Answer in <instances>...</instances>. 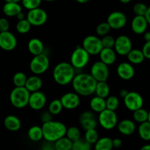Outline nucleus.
Returning <instances> with one entry per match:
<instances>
[{"label": "nucleus", "instance_id": "obj_37", "mask_svg": "<svg viewBox=\"0 0 150 150\" xmlns=\"http://www.w3.org/2000/svg\"><path fill=\"white\" fill-rule=\"evenodd\" d=\"M120 105V100L117 97L111 95L105 98V108L115 111Z\"/></svg>", "mask_w": 150, "mask_h": 150}, {"label": "nucleus", "instance_id": "obj_21", "mask_svg": "<svg viewBox=\"0 0 150 150\" xmlns=\"http://www.w3.org/2000/svg\"><path fill=\"white\" fill-rule=\"evenodd\" d=\"M100 61L103 62L106 65H112L117 61V53L114 48H103L99 53Z\"/></svg>", "mask_w": 150, "mask_h": 150}, {"label": "nucleus", "instance_id": "obj_15", "mask_svg": "<svg viewBox=\"0 0 150 150\" xmlns=\"http://www.w3.org/2000/svg\"><path fill=\"white\" fill-rule=\"evenodd\" d=\"M47 98L45 94L41 91L31 92L29 95L28 105L35 111H39L45 107Z\"/></svg>", "mask_w": 150, "mask_h": 150}, {"label": "nucleus", "instance_id": "obj_32", "mask_svg": "<svg viewBox=\"0 0 150 150\" xmlns=\"http://www.w3.org/2000/svg\"><path fill=\"white\" fill-rule=\"evenodd\" d=\"M54 150H71L73 142L64 136L54 142Z\"/></svg>", "mask_w": 150, "mask_h": 150}, {"label": "nucleus", "instance_id": "obj_5", "mask_svg": "<svg viewBox=\"0 0 150 150\" xmlns=\"http://www.w3.org/2000/svg\"><path fill=\"white\" fill-rule=\"evenodd\" d=\"M50 66V59L44 53L39 55L34 56L29 64V69L34 75L43 74L48 70Z\"/></svg>", "mask_w": 150, "mask_h": 150}, {"label": "nucleus", "instance_id": "obj_49", "mask_svg": "<svg viewBox=\"0 0 150 150\" xmlns=\"http://www.w3.org/2000/svg\"><path fill=\"white\" fill-rule=\"evenodd\" d=\"M112 145L113 148H116V149H118V148L121 147L122 145V141L120 139H112Z\"/></svg>", "mask_w": 150, "mask_h": 150}, {"label": "nucleus", "instance_id": "obj_28", "mask_svg": "<svg viewBox=\"0 0 150 150\" xmlns=\"http://www.w3.org/2000/svg\"><path fill=\"white\" fill-rule=\"evenodd\" d=\"M95 94L96 96L102 98H106L109 96L110 87L106 81H98L95 86Z\"/></svg>", "mask_w": 150, "mask_h": 150}, {"label": "nucleus", "instance_id": "obj_10", "mask_svg": "<svg viewBox=\"0 0 150 150\" xmlns=\"http://www.w3.org/2000/svg\"><path fill=\"white\" fill-rule=\"evenodd\" d=\"M89 74L94 78L97 82L107 81L109 77L108 66L101 61H97L93 63L90 68Z\"/></svg>", "mask_w": 150, "mask_h": 150}, {"label": "nucleus", "instance_id": "obj_34", "mask_svg": "<svg viewBox=\"0 0 150 150\" xmlns=\"http://www.w3.org/2000/svg\"><path fill=\"white\" fill-rule=\"evenodd\" d=\"M32 25L30 24L27 19L24 18L22 20L18 21L16 25V31L18 32L19 34L21 35H24V34L28 33L30 31L31 28H32Z\"/></svg>", "mask_w": 150, "mask_h": 150}, {"label": "nucleus", "instance_id": "obj_41", "mask_svg": "<svg viewBox=\"0 0 150 150\" xmlns=\"http://www.w3.org/2000/svg\"><path fill=\"white\" fill-rule=\"evenodd\" d=\"M111 27L107 23V22H102V23H99L97 26L96 29H95V32H96L97 35L99 36L103 37L105 35H108V33L111 31Z\"/></svg>", "mask_w": 150, "mask_h": 150}, {"label": "nucleus", "instance_id": "obj_13", "mask_svg": "<svg viewBox=\"0 0 150 150\" xmlns=\"http://www.w3.org/2000/svg\"><path fill=\"white\" fill-rule=\"evenodd\" d=\"M127 18L125 13L120 11L112 12L107 18V23L109 25L111 29L119 30L125 26Z\"/></svg>", "mask_w": 150, "mask_h": 150}, {"label": "nucleus", "instance_id": "obj_40", "mask_svg": "<svg viewBox=\"0 0 150 150\" xmlns=\"http://www.w3.org/2000/svg\"><path fill=\"white\" fill-rule=\"evenodd\" d=\"M98 139H99V135L96 130V128L89 129V130H86V133L84 134V139L88 143L92 145L95 144V143L98 140Z\"/></svg>", "mask_w": 150, "mask_h": 150}, {"label": "nucleus", "instance_id": "obj_48", "mask_svg": "<svg viewBox=\"0 0 150 150\" xmlns=\"http://www.w3.org/2000/svg\"><path fill=\"white\" fill-rule=\"evenodd\" d=\"M42 150H54V142H46L42 146Z\"/></svg>", "mask_w": 150, "mask_h": 150}, {"label": "nucleus", "instance_id": "obj_4", "mask_svg": "<svg viewBox=\"0 0 150 150\" xmlns=\"http://www.w3.org/2000/svg\"><path fill=\"white\" fill-rule=\"evenodd\" d=\"M30 92L24 87H16L10 94V101L13 106L16 108H23L28 105Z\"/></svg>", "mask_w": 150, "mask_h": 150}, {"label": "nucleus", "instance_id": "obj_54", "mask_svg": "<svg viewBox=\"0 0 150 150\" xmlns=\"http://www.w3.org/2000/svg\"><path fill=\"white\" fill-rule=\"evenodd\" d=\"M139 150H150V145L149 144H146L144 146H142Z\"/></svg>", "mask_w": 150, "mask_h": 150}, {"label": "nucleus", "instance_id": "obj_22", "mask_svg": "<svg viewBox=\"0 0 150 150\" xmlns=\"http://www.w3.org/2000/svg\"><path fill=\"white\" fill-rule=\"evenodd\" d=\"M42 86V81L41 78L37 75H33V76L27 78L24 87L31 93V92L40 90Z\"/></svg>", "mask_w": 150, "mask_h": 150}, {"label": "nucleus", "instance_id": "obj_53", "mask_svg": "<svg viewBox=\"0 0 150 150\" xmlns=\"http://www.w3.org/2000/svg\"><path fill=\"white\" fill-rule=\"evenodd\" d=\"M16 18H17V19H18V20H22V19H24V18H26V16H25V14L24 13H23V12H21V13H19L17 15V16H16Z\"/></svg>", "mask_w": 150, "mask_h": 150}, {"label": "nucleus", "instance_id": "obj_46", "mask_svg": "<svg viewBox=\"0 0 150 150\" xmlns=\"http://www.w3.org/2000/svg\"><path fill=\"white\" fill-rule=\"evenodd\" d=\"M142 53H143L144 58L146 59H150V42H146L144 44L142 49Z\"/></svg>", "mask_w": 150, "mask_h": 150}, {"label": "nucleus", "instance_id": "obj_3", "mask_svg": "<svg viewBox=\"0 0 150 150\" xmlns=\"http://www.w3.org/2000/svg\"><path fill=\"white\" fill-rule=\"evenodd\" d=\"M41 127L43 139L49 142H55L58 139L65 136L67 130V127L64 123L53 120L43 123Z\"/></svg>", "mask_w": 150, "mask_h": 150}, {"label": "nucleus", "instance_id": "obj_47", "mask_svg": "<svg viewBox=\"0 0 150 150\" xmlns=\"http://www.w3.org/2000/svg\"><path fill=\"white\" fill-rule=\"evenodd\" d=\"M40 120L42 122V123L51 121L52 120V114L48 111H42L40 114Z\"/></svg>", "mask_w": 150, "mask_h": 150}, {"label": "nucleus", "instance_id": "obj_19", "mask_svg": "<svg viewBox=\"0 0 150 150\" xmlns=\"http://www.w3.org/2000/svg\"><path fill=\"white\" fill-rule=\"evenodd\" d=\"M149 23L144 16H136L131 21V29L136 35H143L148 28Z\"/></svg>", "mask_w": 150, "mask_h": 150}, {"label": "nucleus", "instance_id": "obj_17", "mask_svg": "<svg viewBox=\"0 0 150 150\" xmlns=\"http://www.w3.org/2000/svg\"><path fill=\"white\" fill-rule=\"evenodd\" d=\"M79 123L82 128L85 130L95 129L98 125V120L92 111H83L79 117Z\"/></svg>", "mask_w": 150, "mask_h": 150}, {"label": "nucleus", "instance_id": "obj_43", "mask_svg": "<svg viewBox=\"0 0 150 150\" xmlns=\"http://www.w3.org/2000/svg\"><path fill=\"white\" fill-rule=\"evenodd\" d=\"M148 8H149V7L144 3L138 2L134 4L133 7V13L136 14V16H144L146 12L147 11Z\"/></svg>", "mask_w": 150, "mask_h": 150}, {"label": "nucleus", "instance_id": "obj_12", "mask_svg": "<svg viewBox=\"0 0 150 150\" xmlns=\"http://www.w3.org/2000/svg\"><path fill=\"white\" fill-rule=\"evenodd\" d=\"M114 51L120 56H127L133 48L131 39L127 35H120L115 39Z\"/></svg>", "mask_w": 150, "mask_h": 150}, {"label": "nucleus", "instance_id": "obj_24", "mask_svg": "<svg viewBox=\"0 0 150 150\" xmlns=\"http://www.w3.org/2000/svg\"><path fill=\"white\" fill-rule=\"evenodd\" d=\"M4 125L7 130L12 132H16L21 127V122L18 117L11 114L4 118Z\"/></svg>", "mask_w": 150, "mask_h": 150}, {"label": "nucleus", "instance_id": "obj_8", "mask_svg": "<svg viewBox=\"0 0 150 150\" xmlns=\"http://www.w3.org/2000/svg\"><path fill=\"white\" fill-rule=\"evenodd\" d=\"M82 47L89 55H98L103 49L100 38L95 35H88L82 42Z\"/></svg>", "mask_w": 150, "mask_h": 150}, {"label": "nucleus", "instance_id": "obj_39", "mask_svg": "<svg viewBox=\"0 0 150 150\" xmlns=\"http://www.w3.org/2000/svg\"><path fill=\"white\" fill-rule=\"evenodd\" d=\"M71 150H92V144L88 143L84 139L81 138L79 140L73 142Z\"/></svg>", "mask_w": 150, "mask_h": 150}, {"label": "nucleus", "instance_id": "obj_1", "mask_svg": "<svg viewBox=\"0 0 150 150\" xmlns=\"http://www.w3.org/2000/svg\"><path fill=\"white\" fill-rule=\"evenodd\" d=\"M74 92L80 96H90L95 93L97 81L89 73L75 75L71 82Z\"/></svg>", "mask_w": 150, "mask_h": 150}, {"label": "nucleus", "instance_id": "obj_29", "mask_svg": "<svg viewBox=\"0 0 150 150\" xmlns=\"http://www.w3.org/2000/svg\"><path fill=\"white\" fill-rule=\"evenodd\" d=\"M95 150H112V139L109 137H103L98 139L95 143Z\"/></svg>", "mask_w": 150, "mask_h": 150}, {"label": "nucleus", "instance_id": "obj_23", "mask_svg": "<svg viewBox=\"0 0 150 150\" xmlns=\"http://www.w3.org/2000/svg\"><path fill=\"white\" fill-rule=\"evenodd\" d=\"M27 48L30 54L33 56L39 55V54L44 53L45 47H44L43 42L39 38H32L28 42Z\"/></svg>", "mask_w": 150, "mask_h": 150}, {"label": "nucleus", "instance_id": "obj_30", "mask_svg": "<svg viewBox=\"0 0 150 150\" xmlns=\"http://www.w3.org/2000/svg\"><path fill=\"white\" fill-rule=\"evenodd\" d=\"M28 137L32 142H40L43 139L42 127L38 125L32 126L28 130Z\"/></svg>", "mask_w": 150, "mask_h": 150}, {"label": "nucleus", "instance_id": "obj_25", "mask_svg": "<svg viewBox=\"0 0 150 150\" xmlns=\"http://www.w3.org/2000/svg\"><path fill=\"white\" fill-rule=\"evenodd\" d=\"M2 11L7 17H16L22 11V6L18 2H5L3 5Z\"/></svg>", "mask_w": 150, "mask_h": 150}, {"label": "nucleus", "instance_id": "obj_16", "mask_svg": "<svg viewBox=\"0 0 150 150\" xmlns=\"http://www.w3.org/2000/svg\"><path fill=\"white\" fill-rule=\"evenodd\" d=\"M63 108L67 110H73L78 108L81 103L80 95L76 92H67L60 98Z\"/></svg>", "mask_w": 150, "mask_h": 150}, {"label": "nucleus", "instance_id": "obj_51", "mask_svg": "<svg viewBox=\"0 0 150 150\" xmlns=\"http://www.w3.org/2000/svg\"><path fill=\"white\" fill-rule=\"evenodd\" d=\"M144 17L145 18V19L146 20V21L149 23V24L150 23V7H149L147 10V11L146 12V13L144 14Z\"/></svg>", "mask_w": 150, "mask_h": 150}, {"label": "nucleus", "instance_id": "obj_58", "mask_svg": "<svg viewBox=\"0 0 150 150\" xmlns=\"http://www.w3.org/2000/svg\"><path fill=\"white\" fill-rule=\"evenodd\" d=\"M44 1H55V0H44Z\"/></svg>", "mask_w": 150, "mask_h": 150}, {"label": "nucleus", "instance_id": "obj_35", "mask_svg": "<svg viewBox=\"0 0 150 150\" xmlns=\"http://www.w3.org/2000/svg\"><path fill=\"white\" fill-rule=\"evenodd\" d=\"M81 136V130L79 127L71 126L69 128H67L65 136L67 139H70L72 142H74L80 139Z\"/></svg>", "mask_w": 150, "mask_h": 150}, {"label": "nucleus", "instance_id": "obj_11", "mask_svg": "<svg viewBox=\"0 0 150 150\" xmlns=\"http://www.w3.org/2000/svg\"><path fill=\"white\" fill-rule=\"evenodd\" d=\"M123 100H124V104L126 108L129 111H133V112L143 107V98L139 92H135V91L128 92L127 95L123 98Z\"/></svg>", "mask_w": 150, "mask_h": 150}, {"label": "nucleus", "instance_id": "obj_38", "mask_svg": "<svg viewBox=\"0 0 150 150\" xmlns=\"http://www.w3.org/2000/svg\"><path fill=\"white\" fill-rule=\"evenodd\" d=\"M27 76L23 72H17L14 74L13 77V84L16 87H21L24 86L26 83Z\"/></svg>", "mask_w": 150, "mask_h": 150}, {"label": "nucleus", "instance_id": "obj_20", "mask_svg": "<svg viewBox=\"0 0 150 150\" xmlns=\"http://www.w3.org/2000/svg\"><path fill=\"white\" fill-rule=\"evenodd\" d=\"M117 130L124 136H130L136 131V124L134 122L129 119H125L117 123Z\"/></svg>", "mask_w": 150, "mask_h": 150}, {"label": "nucleus", "instance_id": "obj_2", "mask_svg": "<svg viewBox=\"0 0 150 150\" xmlns=\"http://www.w3.org/2000/svg\"><path fill=\"white\" fill-rule=\"evenodd\" d=\"M75 75L76 69L70 62H67L58 63L53 70V79L60 86H66L71 83Z\"/></svg>", "mask_w": 150, "mask_h": 150}, {"label": "nucleus", "instance_id": "obj_45", "mask_svg": "<svg viewBox=\"0 0 150 150\" xmlns=\"http://www.w3.org/2000/svg\"><path fill=\"white\" fill-rule=\"evenodd\" d=\"M10 27V24L9 21L6 18H0V32L9 31Z\"/></svg>", "mask_w": 150, "mask_h": 150}, {"label": "nucleus", "instance_id": "obj_6", "mask_svg": "<svg viewBox=\"0 0 150 150\" xmlns=\"http://www.w3.org/2000/svg\"><path fill=\"white\" fill-rule=\"evenodd\" d=\"M90 55L83 47L77 46L73 51L70 57V64L76 70H81L88 64Z\"/></svg>", "mask_w": 150, "mask_h": 150}, {"label": "nucleus", "instance_id": "obj_31", "mask_svg": "<svg viewBox=\"0 0 150 150\" xmlns=\"http://www.w3.org/2000/svg\"><path fill=\"white\" fill-rule=\"evenodd\" d=\"M133 120L138 123H142L144 122H149L150 114L146 109L141 108L133 111Z\"/></svg>", "mask_w": 150, "mask_h": 150}, {"label": "nucleus", "instance_id": "obj_14", "mask_svg": "<svg viewBox=\"0 0 150 150\" xmlns=\"http://www.w3.org/2000/svg\"><path fill=\"white\" fill-rule=\"evenodd\" d=\"M17 38L10 31L0 32V48L5 51H12L17 47Z\"/></svg>", "mask_w": 150, "mask_h": 150}, {"label": "nucleus", "instance_id": "obj_55", "mask_svg": "<svg viewBox=\"0 0 150 150\" xmlns=\"http://www.w3.org/2000/svg\"><path fill=\"white\" fill-rule=\"evenodd\" d=\"M76 1H77L78 3H79V4H86V3H87L89 0H76Z\"/></svg>", "mask_w": 150, "mask_h": 150}, {"label": "nucleus", "instance_id": "obj_18", "mask_svg": "<svg viewBox=\"0 0 150 150\" xmlns=\"http://www.w3.org/2000/svg\"><path fill=\"white\" fill-rule=\"evenodd\" d=\"M117 73L119 77L122 80H131L135 76L134 67L130 62H123L117 66Z\"/></svg>", "mask_w": 150, "mask_h": 150}, {"label": "nucleus", "instance_id": "obj_26", "mask_svg": "<svg viewBox=\"0 0 150 150\" xmlns=\"http://www.w3.org/2000/svg\"><path fill=\"white\" fill-rule=\"evenodd\" d=\"M127 57L129 62L132 64H140L145 59L142 50L137 48H132L131 51L127 54Z\"/></svg>", "mask_w": 150, "mask_h": 150}, {"label": "nucleus", "instance_id": "obj_27", "mask_svg": "<svg viewBox=\"0 0 150 150\" xmlns=\"http://www.w3.org/2000/svg\"><path fill=\"white\" fill-rule=\"evenodd\" d=\"M89 106L92 111L96 113H100L105 109V99L100 98L98 96H95L90 100Z\"/></svg>", "mask_w": 150, "mask_h": 150}, {"label": "nucleus", "instance_id": "obj_57", "mask_svg": "<svg viewBox=\"0 0 150 150\" xmlns=\"http://www.w3.org/2000/svg\"><path fill=\"white\" fill-rule=\"evenodd\" d=\"M119 1H120V2L123 3V4H127V3L131 1V0H119Z\"/></svg>", "mask_w": 150, "mask_h": 150}, {"label": "nucleus", "instance_id": "obj_56", "mask_svg": "<svg viewBox=\"0 0 150 150\" xmlns=\"http://www.w3.org/2000/svg\"><path fill=\"white\" fill-rule=\"evenodd\" d=\"M5 2H18L19 3L21 0H4Z\"/></svg>", "mask_w": 150, "mask_h": 150}, {"label": "nucleus", "instance_id": "obj_52", "mask_svg": "<svg viewBox=\"0 0 150 150\" xmlns=\"http://www.w3.org/2000/svg\"><path fill=\"white\" fill-rule=\"evenodd\" d=\"M128 92H129V91L127 90V89H121V90H120V97H121V98H124L125 97L126 95H127Z\"/></svg>", "mask_w": 150, "mask_h": 150}, {"label": "nucleus", "instance_id": "obj_42", "mask_svg": "<svg viewBox=\"0 0 150 150\" xmlns=\"http://www.w3.org/2000/svg\"><path fill=\"white\" fill-rule=\"evenodd\" d=\"M42 0H21L22 6L28 10L40 7Z\"/></svg>", "mask_w": 150, "mask_h": 150}, {"label": "nucleus", "instance_id": "obj_7", "mask_svg": "<svg viewBox=\"0 0 150 150\" xmlns=\"http://www.w3.org/2000/svg\"><path fill=\"white\" fill-rule=\"evenodd\" d=\"M98 121L103 128L107 130H111L117 126L118 123V117L115 111L105 108L99 113Z\"/></svg>", "mask_w": 150, "mask_h": 150}, {"label": "nucleus", "instance_id": "obj_50", "mask_svg": "<svg viewBox=\"0 0 150 150\" xmlns=\"http://www.w3.org/2000/svg\"><path fill=\"white\" fill-rule=\"evenodd\" d=\"M143 35L145 42H150V32H148V31H146Z\"/></svg>", "mask_w": 150, "mask_h": 150}, {"label": "nucleus", "instance_id": "obj_33", "mask_svg": "<svg viewBox=\"0 0 150 150\" xmlns=\"http://www.w3.org/2000/svg\"><path fill=\"white\" fill-rule=\"evenodd\" d=\"M139 135L142 140L149 142L150 140V122L140 123L139 127Z\"/></svg>", "mask_w": 150, "mask_h": 150}, {"label": "nucleus", "instance_id": "obj_44", "mask_svg": "<svg viewBox=\"0 0 150 150\" xmlns=\"http://www.w3.org/2000/svg\"><path fill=\"white\" fill-rule=\"evenodd\" d=\"M103 48H114V43H115V38L109 35H106L100 39Z\"/></svg>", "mask_w": 150, "mask_h": 150}, {"label": "nucleus", "instance_id": "obj_9", "mask_svg": "<svg viewBox=\"0 0 150 150\" xmlns=\"http://www.w3.org/2000/svg\"><path fill=\"white\" fill-rule=\"evenodd\" d=\"M26 18L32 26H40L47 22L48 14L45 10L40 7H38L29 10Z\"/></svg>", "mask_w": 150, "mask_h": 150}, {"label": "nucleus", "instance_id": "obj_36", "mask_svg": "<svg viewBox=\"0 0 150 150\" xmlns=\"http://www.w3.org/2000/svg\"><path fill=\"white\" fill-rule=\"evenodd\" d=\"M63 109L62 105L59 99H55L51 101L48 105V111L53 115H58Z\"/></svg>", "mask_w": 150, "mask_h": 150}]
</instances>
